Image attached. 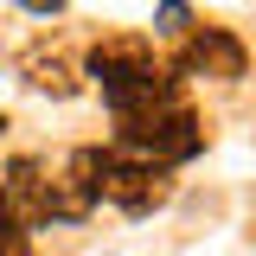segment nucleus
I'll return each mask as SVG.
<instances>
[{
  "label": "nucleus",
  "mask_w": 256,
  "mask_h": 256,
  "mask_svg": "<svg viewBox=\"0 0 256 256\" xmlns=\"http://www.w3.org/2000/svg\"><path fill=\"white\" fill-rule=\"evenodd\" d=\"M90 77L102 84V96H109L116 116H141V109H160V102H180L173 77L154 64V52H148L141 38H109V45H96L90 52Z\"/></svg>",
  "instance_id": "obj_1"
},
{
  "label": "nucleus",
  "mask_w": 256,
  "mask_h": 256,
  "mask_svg": "<svg viewBox=\"0 0 256 256\" xmlns=\"http://www.w3.org/2000/svg\"><path fill=\"white\" fill-rule=\"evenodd\" d=\"M198 116L186 102H160V109H141V116H122V134H116V154L141 160V166H173V160L198 154Z\"/></svg>",
  "instance_id": "obj_2"
},
{
  "label": "nucleus",
  "mask_w": 256,
  "mask_h": 256,
  "mask_svg": "<svg viewBox=\"0 0 256 256\" xmlns=\"http://www.w3.org/2000/svg\"><path fill=\"white\" fill-rule=\"evenodd\" d=\"M102 198H116L122 212H154L160 198H166V180H160V166H141V160H122L116 148L102 154Z\"/></svg>",
  "instance_id": "obj_3"
},
{
  "label": "nucleus",
  "mask_w": 256,
  "mask_h": 256,
  "mask_svg": "<svg viewBox=\"0 0 256 256\" xmlns=\"http://www.w3.org/2000/svg\"><path fill=\"white\" fill-rule=\"evenodd\" d=\"M244 45L230 38V32H218V26H205L198 38H186V52H180V70L186 77H244Z\"/></svg>",
  "instance_id": "obj_4"
},
{
  "label": "nucleus",
  "mask_w": 256,
  "mask_h": 256,
  "mask_svg": "<svg viewBox=\"0 0 256 256\" xmlns=\"http://www.w3.org/2000/svg\"><path fill=\"white\" fill-rule=\"evenodd\" d=\"M0 256H32V244H26V224L13 218L6 205H0Z\"/></svg>",
  "instance_id": "obj_5"
},
{
  "label": "nucleus",
  "mask_w": 256,
  "mask_h": 256,
  "mask_svg": "<svg viewBox=\"0 0 256 256\" xmlns=\"http://www.w3.org/2000/svg\"><path fill=\"white\" fill-rule=\"evenodd\" d=\"M186 26V6H160V32H180Z\"/></svg>",
  "instance_id": "obj_6"
}]
</instances>
